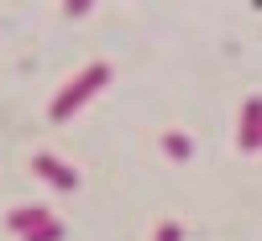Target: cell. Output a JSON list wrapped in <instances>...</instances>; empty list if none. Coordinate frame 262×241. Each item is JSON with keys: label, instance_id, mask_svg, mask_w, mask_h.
Instances as JSON below:
<instances>
[{"label": "cell", "instance_id": "2", "mask_svg": "<svg viewBox=\"0 0 262 241\" xmlns=\"http://www.w3.org/2000/svg\"><path fill=\"white\" fill-rule=\"evenodd\" d=\"M32 168H37V173H42V179H48V184H58L63 194H74V189H79V173H74L69 163L48 158V152H37V158H32Z\"/></svg>", "mask_w": 262, "mask_h": 241}, {"label": "cell", "instance_id": "4", "mask_svg": "<svg viewBox=\"0 0 262 241\" xmlns=\"http://www.w3.org/2000/svg\"><path fill=\"white\" fill-rule=\"evenodd\" d=\"M257 147H262V95L242 105V152H257Z\"/></svg>", "mask_w": 262, "mask_h": 241}, {"label": "cell", "instance_id": "6", "mask_svg": "<svg viewBox=\"0 0 262 241\" xmlns=\"http://www.w3.org/2000/svg\"><path fill=\"white\" fill-rule=\"evenodd\" d=\"M58 236H63V226L53 221V226H42V231H37V236H27V241H58Z\"/></svg>", "mask_w": 262, "mask_h": 241}, {"label": "cell", "instance_id": "7", "mask_svg": "<svg viewBox=\"0 0 262 241\" xmlns=\"http://www.w3.org/2000/svg\"><path fill=\"white\" fill-rule=\"evenodd\" d=\"M158 241H179V226H173V221H168V226H158Z\"/></svg>", "mask_w": 262, "mask_h": 241}, {"label": "cell", "instance_id": "1", "mask_svg": "<svg viewBox=\"0 0 262 241\" xmlns=\"http://www.w3.org/2000/svg\"><path fill=\"white\" fill-rule=\"evenodd\" d=\"M105 79H111V69H105V63H90V69H84V74H79L74 84H63V90L53 95L48 116H53V121H69V116H74V111H79V105L90 100L95 90H105Z\"/></svg>", "mask_w": 262, "mask_h": 241}, {"label": "cell", "instance_id": "5", "mask_svg": "<svg viewBox=\"0 0 262 241\" xmlns=\"http://www.w3.org/2000/svg\"><path fill=\"white\" fill-rule=\"evenodd\" d=\"M163 152H168L173 163H184V158H189L194 147H189V137H179V131H163Z\"/></svg>", "mask_w": 262, "mask_h": 241}, {"label": "cell", "instance_id": "3", "mask_svg": "<svg viewBox=\"0 0 262 241\" xmlns=\"http://www.w3.org/2000/svg\"><path fill=\"white\" fill-rule=\"evenodd\" d=\"M6 226H11L16 236H37L42 226H53V210H42V205H21V210L6 215Z\"/></svg>", "mask_w": 262, "mask_h": 241}]
</instances>
